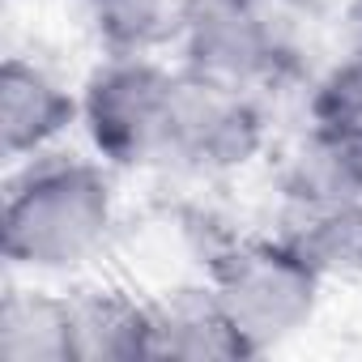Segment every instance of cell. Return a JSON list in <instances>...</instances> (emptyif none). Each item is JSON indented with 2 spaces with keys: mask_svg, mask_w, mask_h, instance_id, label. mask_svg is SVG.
<instances>
[{
  "mask_svg": "<svg viewBox=\"0 0 362 362\" xmlns=\"http://www.w3.org/2000/svg\"><path fill=\"white\" fill-rule=\"evenodd\" d=\"M115 226L111 166L39 153L5 188L0 214V252L18 269L64 273L86 264Z\"/></svg>",
  "mask_w": 362,
  "mask_h": 362,
  "instance_id": "obj_1",
  "label": "cell"
},
{
  "mask_svg": "<svg viewBox=\"0 0 362 362\" xmlns=\"http://www.w3.org/2000/svg\"><path fill=\"white\" fill-rule=\"evenodd\" d=\"M205 281L260 358L315 315L324 277L277 235H226L205 252Z\"/></svg>",
  "mask_w": 362,
  "mask_h": 362,
  "instance_id": "obj_2",
  "label": "cell"
},
{
  "mask_svg": "<svg viewBox=\"0 0 362 362\" xmlns=\"http://www.w3.org/2000/svg\"><path fill=\"white\" fill-rule=\"evenodd\" d=\"M303 9L307 0H197L179 69L264 98L298 73L294 13Z\"/></svg>",
  "mask_w": 362,
  "mask_h": 362,
  "instance_id": "obj_3",
  "label": "cell"
},
{
  "mask_svg": "<svg viewBox=\"0 0 362 362\" xmlns=\"http://www.w3.org/2000/svg\"><path fill=\"white\" fill-rule=\"evenodd\" d=\"M179 69L153 56H107L81 86V128L111 170L166 162Z\"/></svg>",
  "mask_w": 362,
  "mask_h": 362,
  "instance_id": "obj_4",
  "label": "cell"
},
{
  "mask_svg": "<svg viewBox=\"0 0 362 362\" xmlns=\"http://www.w3.org/2000/svg\"><path fill=\"white\" fill-rule=\"evenodd\" d=\"M264 149V107L260 94L230 90L179 69L166 162L192 175H226L247 166Z\"/></svg>",
  "mask_w": 362,
  "mask_h": 362,
  "instance_id": "obj_5",
  "label": "cell"
},
{
  "mask_svg": "<svg viewBox=\"0 0 362 362\" xmlns=\"http://www.w3.org/2000/svg\"><path fill=\"white\" fill-rule=\"evenodd\" d=\"M73 124H81V94L64 90L35 60L9 56L0 64V149L5 158H39Z\"/></svg>",
  "mask_w": 362,
  "mask_h": 362,
  "instance_id": "obj_6",
  "label": "cell"
},
{
  "mask_svg": "<svg viewBox=\"0 0 362 362\" xmlns=\"http://www.w3.org/2000/svg\"><path fill=\"white\" fill-rule=\"evenodd\" d=\"M153 358L188 362H243L256 358L209 281L184 286L153 303Z\"/></svg>",
  "mask_w": 362,
  "mask_h": 362,
  "instance_id": "obj_7",
  "label": "cell"
},
{
  "mask_svg": "<svg viewBox=\"0 0 362 362\" xmlns=\"http://www.w3.org/2000/svg\"><path fill=\"white\" fill-rule=\"evenodd\" d=\"M73 362H136L153 358V303L115 286L69 294Z\"/></svg>",
  "mask_w": 362,
  "mask_h": 362,
  "instance_id": "obj_8",
  "label": "cell"
},
{
  "mask_svg": "<svg viewBox=\"0 0 362 362\" xmlns=\"http://www.w3.org/2000/svg\"><path fill=\"white\" fill-rule=\"evenodd\" d=\"M281 192L286 214L362 201V141L307 132V141L298 145L281 175Z\"/></svg>",
  "mask_w": 362,
  "mask_h": 362,
  "instance_id": "obj_9",
  "label": "cell"
},
{
  "mask_svg": "<svg viewBox=\"0 0 362 362\" xmlns=\"http://www.w3.org/2000/svg\"><path fill=\"white\" fill-rule=\"evenodd\" d=\"M107 56H153L179 47L197 0H86Z\"/></svg>",
  "mask_w": 362,
  "mask_h": 362,
  "instance_id": "obj_10",
  "label": "cell"
},
{
  "mask_svg": "<svg viewBox=\"0 0 362 362\" xmlns=\"http://www.w3.org/2000/svg\"><path fill=\"white\" fill-rule=\"evenodd\" d=\"M0 358L5 362H73L69 294L9 290L0 298Z\"/></svg>",
  "mask_w": 362,
  "mask_h": 362,
  "instance_id": "obj_11",
  "label": "cell"
},
{
  "mask_svg": "<svg viewBox=\"0 0 362 362\" xmlns=\"http://www.w3.org/2000/svg\"><path fill=\"white\" fill-rule=\"evenodd\" d=\"M281 235L324 281H362V201L286 214Z\"/></svg>",
  "mask_w": 362,
  "mask_h": 362,
  "instance_id": "obj_12",
  "label": "cell"
},
{
  "mask_svg": "<svg viewBox=\"0 0 362 362\" xmlns=\"http://www.w3.org/2000/svg\"><path fill=\"white\" fill-rule=\"evenodd\" d=\"M307 124L311 132L354 136L362 141V47L332 64L307 94Z\"/></svg>",
  "mask_w": 362,
  "mask_h": 362,
  "instance_id": "obj_13",
  "label": "cell"
},
{
  "mask_svg": "<svg viewBox=\"0 0 362 362\" xmlns=\"http://www.w3.org/2000/svg\"><path fill=\"white\" fill-rule=\"evenodd\" d=\"M349 22H354V35H358V47H362V0L349 5Z\"/></svg>",
  "mask_w": 362,
  "mask_h": 362,
  "instance_id": "obj_14",
  "label": "cell"
}]
</instances>
